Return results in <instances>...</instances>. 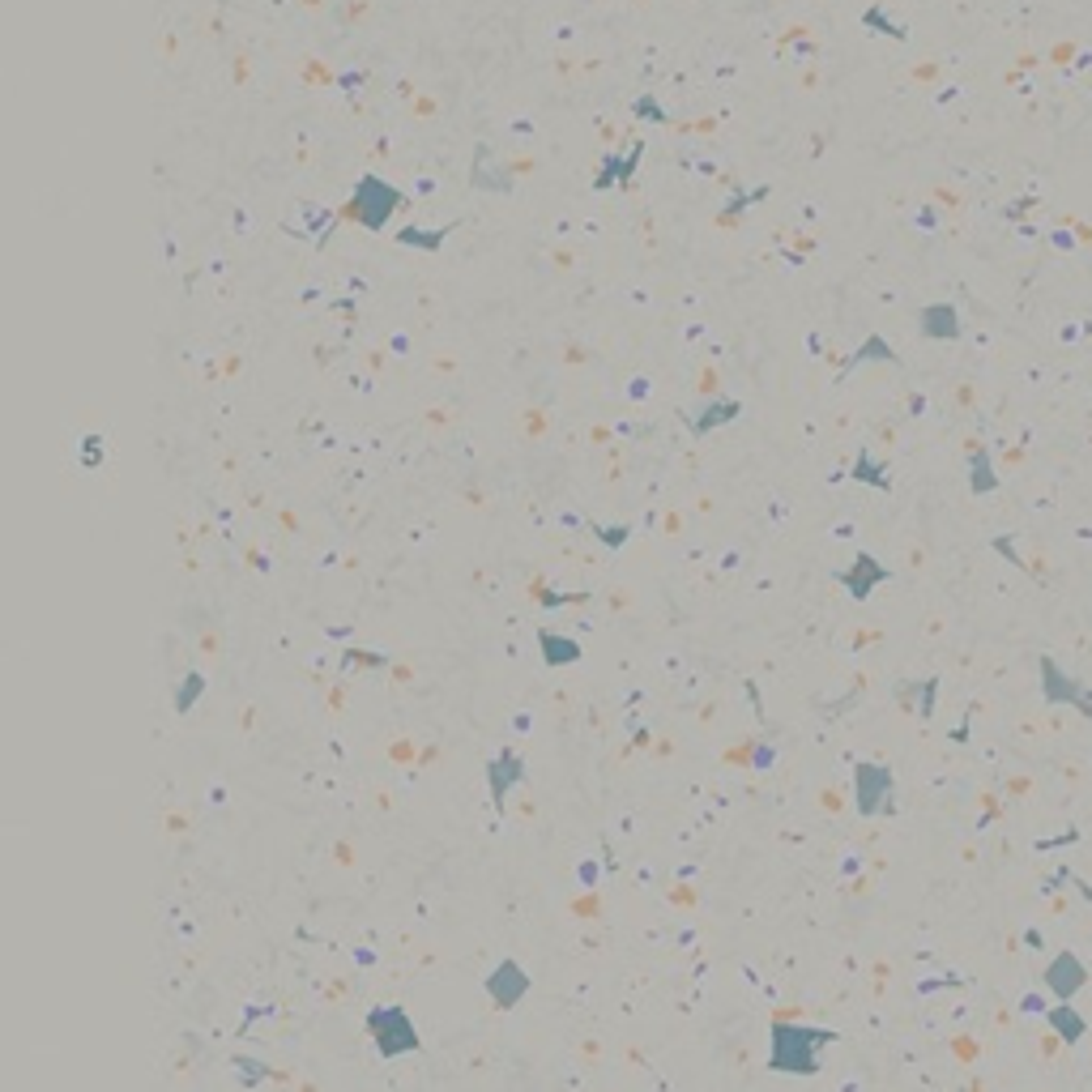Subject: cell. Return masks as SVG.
<instances>
[{
	"label": "cell",
	"mask_w": 1092,
	"mask_h": 1092,
	"mask_svg": "<svg viewBox=\"0 0 1092 1092\" xmlns=\"http://www.w3.org/2000/svg\"><path fill=\"white\" fill-rule=\"evenodd\" d=\"M1046 982H1050V986H1054V990L1067 999L1071 990H1080V986H1084V965H1080V960H1075V956H1058L1054 965H1050V973H1046Z\"/></svg>",
	"instance_id": "9c48e42d"
},
{
	"label": "cell",
	"mask_w": 1092,
	"mask_h": 1092,
	"mask_svg": "<svg viewBox=\"0 0 1092 1092\" xmlns=\"http://www.w3.org/2000/svg\"><path fill=\"white\" fill-rule=\"evenodd\" d=\"M738 401L734 397H726V401H713L709 406V414H700V419H692V436H709L713 427H721V423H730V419H738Z\"/></svg>",
	"instance_id": "30bf717a"
},
{
	"label": "cell",
	"mask_w": 1092,
	"mask_h": 1092,
	"mask_svg": "<svg viewBox=\"0 0 1092 1092\" xmlns=\"http://www.w3.org/2000/svg\"><path fill=\"white\" fill-rule=\"evenodd\" d=\"M1050 1020H1054V1029H1058V1033H1063L1067 1041H1080V1037H1084V1020H1080V1016H1075V1011H1071V1007H1058V1011H1054V1016H1050Z\"/></svg>",
	"instance_id": "5bb4252c"
},
{
	"label": "cell",
	"mask_w": 1092,
	"mask_h": 1092,
	"mask_svg": "<svg viewBox=\"0 0 1092 1092\" xmlns=\"http://www.w3.org/2000/svg\"><path fill=\"white\" fill-rule=\"evenodd\" d=\"M922 333H926V337H956V333H960V320H956V312L947 308V303H939V308H926V316H922Z\"/></svg>",
	"instance_id": "8fae6325"
},
{
	"label": "cell",
	"mask_w": 1092,
	"mask_h": 1092,
	"mask_svg": "<svg viewBox=\"0 0 1092 1092\" xmlns=\"http://www.w3.org/2000/svg\"><path fill=\"white\" fill-rule=\"evenodd\" d=\"M837 1033L819 1029V1024H785L777 1020L773 1033H768V1067L785 1071V1075H815L819 1071V1054H824Z\"/></svg>",
	"instance_id": "6da1fadb"
},
{
	"label": "cell",
	"mask_w": 1092,
	"mask_h": 1092,
	"mask_svg": "<svg viewBox=\"0 0 1092 1092\" xmlns=\"http://www.w3.org/2000/svg\"><path fill=\"white\" fill-rule=\"evenodd\" d=\"M444 235L448 231H414V227H406V231H397V244H406V248H440Z\"/></svg>",
	"instance_id": "4fadbf2b"
},
{
	"label": "cell",
	"mask_w": 1092,
	"mask_h": 1092,
	"mask_svg": "<svg viewBox=\"0 0 1092 1092\" xmlns=\"http://www.w3.org/2000/svg\"><path fill=\"white\" fill-rule=\"evenodd\" d=\"M397 205H401V192L393 184L376 180V175H363L355 197H350V205H346V214L359 218V227H367V231H384V222L393 218Z\"/></svg>",
	"instance_id": "3957f363"
},
{
	"label": "cell",
	"mask_w": 1092,
	"mask_h": 1092,
	"mask_svg": "<svg viewBox=\"0 0 1092 1092\" xmlns=\"http://www.w3.org/2000/svg\"><path fill=\"white\" fill-rule=\"evenodd\" d=\"M593 534H598L606 546H623V542H628L632 529H628V525H615V529H610V525H593Z\"/></svg>",
	"instance_id": "9a60e30c"
},
{
	"label": "cell",
	"mask_w": 1092,
	"mask_h": 1092,
	"mask_svg": "<svg viewBox=\"0 0 1092 1092\" xmlns=\"http://www.w3.org/2000/svg\"><path fill=\"white\" fill-rule=\"evenodd\" d=\"M538 649H542V662L546 666H572V662H581V640H572V636H559V632H538Z\"/></svg>",
	"instance_id": "52a82bcc"
},
{
	"label": "cell",
	"mask_w": 1092,
	"mask_h": 1092,
	"mask_svg": "<svg viewBox=\"0 0 1092 1092\" xmlns=\"http://www.w3.org/2000/svg\"><path fill=\"white\" fill-rule=\"evenodd\" d=\"M483 990L491 994V1003L500 1007V1011H512L529 994V973L508 956V960H500V965L483 977Z\"/></svg>",
	"instance_id": "8992f818"
},
{
	"label": "cell",
	"mask_w": 1092,
	"mask_h": 1092,
	"mask_svg": "<svg viewBox=\"0 0 1092 1092\" xmlns=\"http://www.w3.org/2000/svg\"><path fill=\"white\" fill-rule=\"evenodd\" d=\"M525 781V760H521V751H495V756L487 760V785H491V802H495V815H508V794L517 790V785Z\"/></svg>",
	"instance_id": "5b68a950"
},
{
	"label": "cell",
	"mask_w": 1092,
	"mask_h": 1092,
	"mask_svg": "<svg viewBox=\"0 0 1092 1092\" xmlns=\"http://www.w3.org/2000/svg\"><path fill=\"white\" fill-rule=\"evenodd\" d=\"M201 696H205V674L192 670L188 679H184V687L175 692V713H192V704H197Z\"/></svg>",
	"instance_id": "7c38bea8"
},
{
	"label": "cell",
	"mask_w": 1092,
	"mask_h": 1092,
	"mask_svg": "<svg viewBox=\"0 0 1092 1092\" xmlns=\"http://www.w3.org/2000/svg\"><path fill=\"white\" fill-rule=\"evenodd\" d=\"M841 581H845V589L854 593V598H866V593H871L879 581H888V572H883L871 555H858V559H854V568L841 572Z\"/></svg>",
	"instance_id": "ba28073f"
},
{
	"label": "cell",
	"mask_w": 1092,
	"mask_h": 1092,
	"mask_svg": "<svg viewBox=\"0 0 1092 1092\" xmlns=\"http://www.w3.org/2000/svg\"><path fill=\"white\" fill-rule=\"evenodd\" d=\"M367 1037L376 1041L380 1058H401V1054L419 1050V1029H414L410 1011L397 1007V1003H384V1007L367 1011Z\"/></svg>",
	"instance_id": "7a4b0ae2"
},
{
	"label": "cell",
	"mask_w": 1092,
	"mask_h": 1092,
	"mask_svg": "<svg viewBox=\"0 0 1092 1092\" xmlns=\"http://www.w3.org/2000/svg\"><path fill=\"white\" fill-rule=\"evenodd\" d=\"M892 798V768L888 764H858L854 768V807L858 815H879Z\"/></svg>",
	"instance_id": "277c9868"
}]
</instances>
